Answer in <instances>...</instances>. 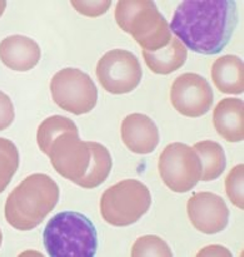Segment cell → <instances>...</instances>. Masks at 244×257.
I'll use <instances>...</instances> for the list:
<instances>
[{"mask_svg":"<svg viewBox=\"0 0 244 257\" xmlns=\"http://www.w3.org/2000/svg\"><path fill=\"white\" fill-rule=\"evenodd\" d=\"M122 140L132 152L148 155L159 145V130L150 117L133 113L125 117L120 127Z\"/></svg>","mask_w":244,"mask_h":257,"instance_id":"obj_12","label":"cell"},{"mask_svg":"<svg viewBox=\"0 0 244 257\" xmlns=\"http://www.w3.org/2000/svg\"><path fill=\"white\" fill-rule=\"evenodd\" d=\"M78 127L72 119L63 115H52L40 123L37 132V143L40 151L47 155L49 151L50 143L62 133L68 131H75Z\"/></svg>","mask_w":244,"mask_h":257,"instance_id":"obj_19","label":"cell"},{"mask_svg":"<svg viewBox=\"0 0 244 257\" xmlns=\"http://www.w3.org/2000/svg\"><path fill=\"white\" fill-rule=\"evenodd\" d=\"M238 25V8L234 0L183 2L170 22V32L190 50L214 55L222 52Z\"/></svg>","mask_w":244,"mask_h":257,"instance_id":"obj_1","label":"cell"},{"mask_svg":"<svg viewBox=\"0 0 244 257\" xmlns=\"http://www.w3.org/2000/svg\"><path fill=\"white\" fill-rule=\"evenodd\" d=\"M213 123L218 135L228 142H242L244 138V103L238 98H224L215 107Z\"/></svg>","mask_w":244,"mask_h":257,"instance_id":"obj_14","label":"cell"},{"mask_svg":"<svg viewBox=\"0 0 244 257\" xmlns=\"http://www.w3.org/2000/svg\"><path fill=\"white\" fill-rule=\"evenodd\" d=\"M72 5L80 14L95 18L107 13V10L112 5V2L110 0H102V2H75L73 0Z\"/></svg>","mask_w":244,"mask_h":257,"instance_id":"obj_23","label":"cell"},{"mask_svg":"<svg viewBox=\"0 0 244 257\" xmlns=\"http://www.w3.org/2000/svg\"><path fill=\"white\" fill-rule=\"evenodd\" d=\"M59 187L50 176L34 173L22 181L8 196L4 206L7 222L18 231L39 226L59 201Z\"/></svg>","mask_w":244,"mask_h":257,"instance_id":"obj_2","label":"cell"},{"mask_svg":"<svg viewBox=\"0 0 244 257\" xmlns=\"http://www.w3.org/2000/svg\"><path fill=\"white\" fill-rule=\"evenodd\" d=\"M212 79L215 87L225 94L244 92V64L237 55H223L212 67Z\"/></svg>","mask_w":244,"mask_h":257,"instance_id":"obj_15","label":"cell"},{"mask_svg":"<svg viewBox=\"0 0 244 257\" xmlns=\"http://www.w3.org/2000/svg\"><path fill=\"white\" fill-rule=\"evenodd\" d=\"M244 165L235 166L230 172L228 173L227 178H225V192L229 200L232 201L233 205L237 206L240 210H244V196H243V188H244Z\"/></svg>","mask_w":244,"mask_h":257,"instance_id":"obj_22","label":"cell"},{"mask_svg":"<svg viewBox=\"0 0 244 257\" xmlns=\"http://www.w3.org/2000/svg\"><path fill=\"white\" fill-rule=\"evenodd\" d=\"M187 211L192 225L205 235L222 232L229 223L227 203L215 193H194L188 201Z\"/></svg>","mask_w":244,"mask_h":257,"instance_id":"obj_11","label":"cell"},{"mask_svg":"<svg viewBox=\"0 0 244 257\" xmlns=\"http://www.w3.org/2000/svg\"><path fill=\"white\" fill-rule=\"evenodd\" d=\"M19 167V152L14 143L0 137V193L8 187Z\"/></svg>","mask_w":244,"mask_h":257,"instance_id":"obj_20","label":"cell"},{"mask_svg":"<svg viewBox=\"0 0 244 257\" xmlns=\"http://www.w3.org/2000/svg\"><path fill=\"white\" fill-rule=\"evenodd\" d=\"M133 257H172L173 252L168 243L158 236H143L132 247Z\"/></svg>","mask_w":244,"mask_h":257,"instance_id":"obj_21","label":"cell"},{"mask_svg":"<svg viewBox=\"0 0 244 257\" xmlns=\"http://www.w3.org/2000/svg\"><path fill=\"white\" fill-rule=\"evenodd\" d=\"M158 168L163 182L173 192H189L202 180L203 165L199 155L185 143L168 145L160 155Z\"/></svg>","mask_w":244,"mask_h":257,"instance_id":"obj_7","label":"cell"},{"mask_svg":"<svg viewBox=\"0 0 244 257\" xmlns=\"http://www.w3.org/2000/svg\"><path fill=\"white\" fill-rule=\"evenodd\" d=\"M90 148H92V161L85 176L78 182V186L87 190H92L105 182L113 166L112 156L105 146L98 142H90Z\"/></svg>","mask_w":244,"mask_h":257,"instance_id":"obj_17","label":"cell"},{"mask_svg":"<svg viewBox=\"0 0 244 257\" xmlns=\"http://www.w3.org/2000/svg\"><path fill=\"white\" fill-rule=\"evenodd\" d=\"M170 100L174 109L182 115L198 118L210 110L214 93L204 77L197 73H184L173 82Z\"/></svg>","mask_w":244,"mask_h":257,"instance_id":"obj_10","label":"cell"},{"mask_svg":"<svg viewBox=\"0 0 244 257\" xmlns=\"http://www.w3.org/2000/svg\"><path fill=\"white\" fill-rule=\"evenodd\" d=\"M188 50L178 38H172L167 47L155 52L143 50L145 64L155 74L167 75L183 67L187 60Z\"/></svg>","mask_w":244,"mask_h":257,"instance_id":"obj_16","label":"cell"},{"mask_svg":"<svg viewBox=\"0 0 244 257\" xmlns=\"http://www.w3.org/2000/svg\"><path fill=\"white\" fill-rule=\"evenodd\" d=\"M2 240H3V235H2V231H0V246H2Z\"/></svg>","mask_w":244,"mask_h":257,"instance_id":"obj_26","label":"cell"},{"mask_svg":"<svg viewBox=\"0 0 244 257\" xmlns=\"http://www.w3.org/2000/svg\"><path fill=\"white\" fill-rule=\"evenodd\" d=\"M43 243L52 257H93L98 248L97 230L82 213L64 211L47 223Z\"/></svg>","mask_w":244,"mask_h":257,"instance_id":"obj_3","label":"cell"},{"mask_svg":"<svg viewBox=\"0 0 244 257\" xmlns=\"http://www.w3.org/2000/svg\"><path fill=\"white\" fill-rule=\"evenodd\" d=\"M42 52L34 39L25 35H10L0 42V60L15 72H28L39 63Z\"/></svg>","mask_w":244,"mask_h":257,"instance_id":"obj_13","label":"cell"},{"mask_svg":"<svg viewBox=\"0 0 244 257\" xmlns=\"http://www.w3.org/2000/svg\"><path fill=\"white\" fill-rule=\"evenodd\" d=\"M5 8H7V2H4V0H0V17H2L3 13H4Z\"/></svg>","mask_w":244,"mask_h":257,"instance_id":"obj_25","label":"cell"},{"mask_svg":"<svg viewBox=\"0 0 244 257\" xmlns=\"http://www.w3.org/2000/svg\"><path fill=\"white\" fill-rule=\"evenodd\" d=\"M152 195L138 180H123L104 191L100 198L103 220L115 227H127L138 222L149 211Z\"/></svg>","mask_w":244,"mask_h":257,"instance_id":"obj_5","label":"cell"},{"mask_svg":"<svg viewBox=\"0 0 244 257\" xmlns=\"http://www.w3.org/2000/svg\"><path fill=\"white\" fill-rule=\"evenodd\" d=\"M50 93L55 104L75 115L87 114L98 102V89L87 73L77 68H64L50 80Z\"/></svg>","mask_w":244,"mask_h":257,"instance_id":"obj_6","label":"cell"},{"mask_svg":"<svg viewBox=\"0 0 244 257\" xmlns=\"http://www.w3.org/2000/svg\"><path fill=\"white\" fill-rule=\"evenodd\" d=\"M58 175L78 185L92 161L90 142L80 140L78 130L68 131L50 143L47 153Z\"/></svg>","mask_w":244,"mask_h":257,"instance_id":"obj_9","label":"cell"},{"mask_svg":"<svg viewBox=\"0 0 244 257\" xmlns=\"http://www.w3.org/2000/svg\"><path fill=\"white\" fill-rule=\"evenodd\" d=\"M15 117L14 105L9 95L0 90V131L7 130L10 127Z\"/></svg>","mask_w":244,"mask_h":257,"instance_id":"obj_24","label":"cell"},{"mask_svg":"<svg viewBox=\"0 0 244 257\" xmlns=\"http://www.w3.org/2000/svg\"><path fill=\"white\" fill-rule=\"evenodd\" d=\"M193 148L197 151L202 161V181L209 182L220 177L227 166V157L222 146L214 141L205 140L195 143Z\"/></svg>","mask_w":244,"mask_h":257,"instance_id":"obj_18","label":"cell"},{"mask_svg":"<svg viewBox=\"0 0 244 257\" xmlns=\"http://www.w3.org/2000/svg\"><path fill=\"white\" fill-rule=\"evenodd\" d=\"M115 20L147 52L167 47L173 38L169 23L152 0H120L115 7Z\"/></svg>","mask_w":244,"mask_h":257,"instance_id":"obj_4","label":"cell"},{"mask_svg":"<svg viewBox=\"0 0 244 257\" xmlns=\"http://www.w3.org/2000/svg\"><path fill=\"white\" fill-rule=\"evenodd\" d=\"M97 78L112 94L130 93L140 84L143 70L139 59L129 50L113 49L98 60Z\"/></svg>","mask_w":244,"mask_h":257,"instance_id":"obj_8","label":"cell"}]
</instances>
